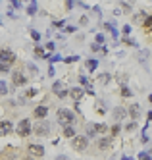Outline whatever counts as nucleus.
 I'll return each instance as SVG.
<instances>
[{
	"instance_id": "nucleus-41",
	"label": "nucleus",
	"mask_w": 152,
	"mask_h": 160,
	"mask_svg": "<svg viewBox=\"0 0 152 160\" xmlns=\"http://www.w3.org/2000/svg\"><path fill=\"white\" fill-rule=\"evenodd\" d=\"M120 6H123V8H121V10H123V12H125V14H127V12H131V6H129V4H127V2H121V4H120Z\"/></svg>"
},
{
	"instance_id": "nucleus-42",
	"label": "nucleus",
	"mask_w": 152,
	"mask_h": 160,
	"mask_svg": "<svg viewBox=\"0 0 152 160\" xmlns=\"http://www.w3.org/2000/svg\"><path fill=\"white\" fill-rule=\"evenodd\" d=\"M100 46H102V44H96V43H93V44H91V50H93V52H98V50H100Z\"/></svg>"
},
{
	"instance_id": "nucleus-31",
	"label": "nucleus",
	"mask_w": 152,
	"mask_h": 160,
	"mask_svg": "<svg viewBox=\"0 0 152 160\" xmlns=\"http://www.w3.org/2000/svg\"><path fill=\"white\" fill-rule=\"evenodd\" d=\"M0 72H2V73H8V72H10V66H8L6 62H0Z\"/></svg>"
},
{
	"instance_id": "nucleus-21",
	"label": "nucleus",
	"mask_w": 152,
	"mask_h": 160,
	"mask_svg": "<svg viewBox=\"0 0 152 160\" xmlns=\"http://www.w3.org/2000/svg\"><path fill=\"white\" fill-rule=\"evenodd\" d=\"M121 97H123V98H131V97H133V91H131L129 87H125V85H123V87H121Z\"/></svg>"
},
{
	"instance_id": "nucleus-24",
	"label": "nucleus",
	"mask_w": 152,
	"mask_h": 160,
	"mask_svg": "<svg viewBox=\"0 0 152 160\" xmlns=\"http://www.w3.org/2000/svg\"><path fill=\"white\" fill-rule=\"evenodd\" d=\"M31 39L35 41V43H39L40 39H43V37H40V33L39 31H35V29H31Z\"/></svg>"
},
{
	"instance_id": "nucleus-40",
	"label": "nucleus",
	"mask_w": 152,
	"mask_h": 160,
	"mask_svg": "<svg viewBox=\"0 0 152 160\" xmlns=\"http://www.w3.org/2000/svg\"><path fill=\"white\" fill-rule=\"evenodd\" d=\"M73 4H75V0H65V8H68V10H73Z\"/></svg>"
},
{
	"instance_id": "nucleus-14",
	"label": "nucleus",
	"mask_w": 152,
	"mask_h": 160,
	"mask_svg": "<svg viewBox=\"0 0 152 160\" xmlns=\"http://www.w3.org/2000/svg\"><path fill=\"white\" fill-rule=\"evenodd\" d=\"M62 135H64L65 139H71V137H75V135H77V131H75V128H73V125H64Z\"/></svg>"
},
{
	"instance_id": "nucleus-12",
	"label": "nucleus",
	"mask_w": 152,
	"mask_h": 160,
	"mask_svg": "<svg viewBox=\"0 0 152 160\" xmlns=\"http://www.w3.org/2000/svg\"><path fill=\"white\" fill-rule=\"evenodd\" d=\"M12 131H14V124H12L10 120L0 122V137H2V135H10Z\"/></svg>"
},
{
	"instance_id": "nucleus-11",
	"label": "nucleus",
	"mask_w": 152,
	"mask_h": 160,
	"mask_svg": "<svg viewBox=\"0 0 152 160\" xmlns=\"http://www.w3.org/2000/svg\"><path fill=\"white\" fill-rule=\"evenodd\" d=\"M127 116H131V120L137 122L139 118H141V106L139 104H131L129 108H127Z\"/></svg>"
},
{
	"instance_id": "nucleus-4",
	"label": "nucleus",
	"mask_w": 152,
	"mask_h": 160,
	"mask_svg": "<svg viewBox=\"0 0 152 160\" xmlns=\"http://www.w3.org/2000/svg\"><path fill=\"white\" fill-rule=\"evenodd\" d=\"M27 154L31 158H43L44 156V147L39 145V143H29L27 145Z\"/></svg>"
},
{
	"instance_id": "nucleus-37",
	"label": "nucleus",
	"mask_w": 152,
	"mask_h": 160,
	"mask_svg": "<svg viewBox=\"0 0 152 160\" xmlns=\"http://www.w3.org/2000/svg\"><path fill=\"white\" fill-rule=\"evenodd\" d=\"M131 29H133V27H131V25H123V29H121V33H123V35H131Z\"/></svg>"
},
{
	"instance_id": "nucleus-44",
	"label": "nucleus",
	"mask_w": 152,
	"mask_h": 160,
	"mask_svg": "<svg viewBox=\"0 0 152 160\" xmlns=\"http://www.w3.org/2000/svg\"><path fill=\"white\" fill-rule=\"evenodd\" d=\"M58 60H62V56H60V54H54V56L50 58V66L54 64V62H58Z\"/></svg>"
},
{
	"instance_id": "nucleus-18",
	"label": "nucleus",
	"mask_w": 152,
	"mask_h": 160,
	"mask_svg": "<svg viewBox=\"0 0 152 160\" xmlns=\"http://www.w3.org/2000/svg\"><path fill=\"white\" fill-rule=\"evenodd\" d=\"M85 66H87L89 72H94V69L98 68V62H96V60H87V62H85Z\"/></svg>"
},
{
	"instance_id": "nucleus-35",
	"label": "nucleus",
	"mask_w": 152,
	"mask_h": 160,
	"mask_svg": "<svg viewBox=\"0 0 152 160\" xmlns=\"http://www.w3.org/2000/svg\"><path fill=\"white\" fill-rule=\"evenodd\" d=\"M54 48H56V43H54V41H48L46 46H44V50H54Z\"/></svg>"
},
{
	"instance_id": "nucleus-20",
	"label": "nucleus",
	"mask_w": 152,
	"mask_h": 160,
	"mask_svg": "<svg viewBox=\"0 0 152 160\" xmlns=\"http://www.w3.org/2000/svg\"><path fill=\"white\" fill-rule=\"evenodd\" d=\"M62 87H64V81H54V83H52V93H60L62 91Z\"/></svg>"
},
{
	"instance_id": "nucleus-2",
	"label": "nucleus",
	"mask_w": 152,
	"mask_h": 160,
	"mask_svg": "<svg viewBox=\"0 0 152 160\" xmlns=\"http://www.w3.org/2000/svg\"><path fill=\"white\" fill-rule=\"evenodd\" d=\"M31 131L37 137H46V135H50V122L48 120H37V124L31 125Z\"/></svg>"
},
{
	"instance_id": "nucleus-30",
	"label": "nucleus",
	"mask_w": 152,
	"mask_h": 160,
	"mask_svg": "<svg viewBox=\"0 0 152 160\" xmlns=\"http://www.w3.org/2000/svg\"><path fill=\"white\" fill-rule=\"evenodd\" d=\"M123 43H125V44H129V46H137V43H135V41L133 39H129V37H123Z\"/></svg>"
},
{
	"instance_id": "nucleus-51",
	"label": "nucleus",
	"mask_w": 152,
	"mask_h": 160,
	"mask_svg": "<svg viewBox=\"0 0 152 160\" xmlns=\"http://www.w3.org/2000/svg\"><path fill=\"white\" fill-rule=\"evenodd\" d=\"M56 160H68V156H64V154H62V156H58Z\"/></svg>"
},
{
	"instance_id": "nucleus-5",
	"label": "nucleus",
	"mask_w": 152,
	"mask_h": 160,
	"mask_svg": "<svg viewBox=\"0 0 152 160\" xmlns=\"http://www.w3.org/2000/svg\"><path fill=\"white\" fill-rule=\"evenodd\" d=\"M15 133H18L19 137H29V135L33 133V131H31V120H27V118H25V120L19 122L18 128H15Z\"/></svg>"
},
{
	"instance_id": "nucleus-26",
	"label": "nucleus",
	"mask_w": 152,
	"mask_h": 160,
	"mask_svg": "<svg viewBox=\"0 0 152 160\" xmlns=\"http://www.w3.org/2000/svg\"><path fill=\"white\" fill-rule=\"evenodd\" d=\"M94 135H96V133H94L93 124H89V125H87V135H85V137H94Z\"/></svg>"
},
{
	"instance_id": "nucleus-38",
	"label": "nucleus",
	"mask_w": 152,
	"mask_h": 160,
	"mask_svg": "<svg viewBox=\"0 0 152 160\" xmlns=\"http://www.w3.org/2000/svg\"><path fill=\"white\" fill-rule=\"evenodd\" d=\"M104 29H106V31H112V29H116V23H110V21H106V23H104Z\"/></svg>"
},
{
	"instance_id": "nucleus-54",
	"label": "nucleus",
	"mask_w": 152,
	"mask_h": 160,
	"mask_svg": "<svg viewBox=\"0 0 152 160\" xmlns=\"http://www.w3.org/2000/svg\"><path fill=\"white\" fill-rule=\"evenodd\" d=\"M6 160H14V158H6Z\"/></svg>"
},
{
	"instance_id": "nucleus-1",
	"label": "nucleus",
	"mask_w": 152,
	"mask_h": 160,
	"mask_svg": "<svg viewBox=\"0 0 152 160\" xmlns=\"http://www.w3.org/2000/svg\"><path fill=\"white\" fill-rule=\"evenodd\" d=\"M56 120H58V124L64 128V125H73V122H75V114H73V110L69 108H60L58 114H56Z\"/></svg>"
},
{
	"instance_id": "nucleus-33",
	"label": "nucleus",
	"mask_w": 152,
	"mask_h": 160,
	"mask_svg": "<svg viewBox=\"0 0 152 160\" xmlns=\"http://www.w3.org/2000/svg\"><path fill=\"white\" fill-rule=\"evenodd\" d=\"M27 14H29V15H35L37 14V4H31V6L27 8Z\"/></svg>"
},
{
	"instance_id": "nucleus-45",
	"label": "nucleus",
	"mask_w": 152,
	"mask_h": 160,
	"mask_svg": "<svg viewBox=\"0 0 152 160\" xmlns=\"http://www.w3.org/2000/svg\"><path fill=\"white\" fill-rule=\"evenodd\" d=\"M12 2V8H21V2L19 0H10Z\"/></svg>"
},
{
	"instance_id": "nucleus-46",
	"label": "nucleus",
	"mask_w": 152,
	"mask_h": 160,
	"mask_svg": "<svg viewBox=\"0 0 152 160\" xmlns=\"http://www.w3.org/2000/svg\"><path fill=\"white\" fill-rule=\"evenodd\" d=\"M64 31H65V33H75V27H73V25H68V27H64Z\"/></svg>"
},
{
	"instance_id": "nucleus-7",
	"label": "nucleus",
	"mask_w": 152,
	"mask_h": 160,
	"mask_svg": "<svg viewBox=\"0 0 152 160\" xmlns=\"http://www.w3.org/2000/svg\"><path fill=\"white\" fill-rule=\"evenodd\" d=\"M12 83H14L15 87H23V85L27 83L25 73H23V72H19V69H18V72H14V73H12Z\"/></svg>"
},
{
	"instance_id": "nucleus-32",
	"label": "nucleus",
	"mask_w": 152,
	"mask_h": 160,
	"mask_svg": "<svg viewBox=\"0 0 152 160\" xmlns=\"http://www.w3.org/2000/svg\"><path fill=\"white\" fill-rule=\"evenodd\" d=\"M79 83L83 85V87H89V85H91V83H89V79H87L85 75H79Z\"/></svg>"
},
{
	"instance_id": "nucleus-27",
	"label": "nucleus",
	"mask_w": 152,
	"mask_h": 160,
	"mask_svg": "<svg viewBox=\"0 0 152 160\" xmlns=\"http://www.w3.org/2000/svg\"><path fill=\"white\" fill-rule=\"evenodd\" d=\"M145 18H146V14H145V12L137 14V15H135V23H142V19H145Z\"/></svg>"
},
{
	"instance_id": "nucleus-3",
	"label": "nucleus",
	"mask_w": 152,
	"mask_h": 160,
	"mask_svg": "<svg viewBox=\"0 0 152 160\" xmlns=\"http://www.w3.org/2000/svg\"><path fill=\"white\" fill-rule=\"evenodd\" d=\"M71 147L77 153L87 150L89 149V137H85V135H75V137H71Z\"/></svg>"
},
{
	"instance_id": "nucleus-39",
	"label": "nucleus",
	"mask_w": 152,
	"mask_h": 160,
	"mask_svg": "<svg viewBox=\"0 0 152 160\" xmlns=\"http://www.w3.org/2000/svg\"><path fill=\"white\" fill-rule=\"evenodd\" d=\"M37 93H39V91H37V89H33V87H31V89H27V95H25V97H29V98H31V97H35Z\"/></svg>"
},
{
	"instance_id": "nucleus-16",
	"label": "nucleus",
	"mask_w": 152,
	"mask_h": 160,
	"mask_svg": "<svg viewBox=\"0 0 152 160\" xmlns=\"http://www.w3.org/2000/svg\"><path fill=\"white\" fill-rule=\"evenodd\" d=\"M110 81H112V75H110V73H100V75H98V83L100 85H108Z\"/></svg>"
},
{
	"instance_id": "nucleus-13",
	"label": "nucleus",
	"mask_w": 152,
	"mask_h": 160,
	"mask_svg": "<svg viewBox=\"0 0 152 160\" xmlns=\"http://www.w3.org/2000/svg\"><path fill=\"white\" fill-rule=\"evenodd\" d=\"M112 143H114V139L112 137H100L98 139V150H108L110 147H112Z\"/></svg>"
},
{
	"instance_id": "nucleus-25",
	"label": "nucleus",
	"mask_w": 152,
	"mask_h": 160,
	"mask_svg": "<svg viewBox=\"0 0 152 160\" xmlns=\"http://www.w3.org/2000/svg\"><path fill=\"white\" fill-rule=\"evenodd\" d=\"M65 64H73V62H79V56H68V58H64Z\"/></svg>"
},
{
	"instance_id": "nucleus-22",
	"label": "nucleus",
	"mask_w": 152,
	"mask_h": 160,
	"mask_svg": "<svg viewBox=\"0 0 152 160\" xmlns=\"http://www.w3.org/2000/svg\"><path fill=\"white\" fill-rule=\"evenodd\" d=\"M6 95H8V85H6V81L0 79V97H6Z\"/></svg>"
},
{
	"instance_id": "nucleus-52",
	"label": "nucleus",
	"mask_w": 152,
	"mask_h": 160,
	"mask_svg": "<svg viewBox=\"0 0 152 160\" xmlns=\"http://www.w3.org/2000/svg\"><path fill=\"white\" fill-rule=\"evenodd\" d=\"M121 160H133V158H131V156H123Z\"/></svg>"
},
{
	"instance_id": "nucleus-29",
	"label": "nucleus",
	"mask_w": 152,
	"mask_h": 160,
	"mask_svg": "<svg viewBox=\"0 0 152 160\" xmlns=\"http://www.w3.org/2000/svg\"><path fill=\"white\" fill-rule=\"evenodd\" d=\"M94 43H96V44H104V35H102V33H98V35L94 37Z\"/></svg>"
},
{
	"instance_id": "nucleus-17",
	"label": "nucleus",
	"mask_w": 152,
	"mask_h": 160,
	"mask_svg": "<svg viewBox=\"0 0 152 160\" xmlns=\"http://www.w3.org/2000/svg\"><path fill=\"white\" fill-rule=\"evenodd\" d=\"M108 131H110V135H112V139H114V137H117V135L121 133V125H120V124H114Z\"/></svg>"
},
{
	"instance_id": "nucleus-50",
	"label": "nucleus",
	"mask_w": 152,
	"mask_h": 160,
	"mask_svg": "<svg viewBox=\"0 0 152 160\" xmlns=\"http://www.w3.org/2000/svg\"><path fill=\"white\" fill-rule=\"evenodd\" d=\"M110 33H112V37H114V39H117V37H120V33H117L116 29H112V31H110Z\"/></svg>"
},
{
	"instance_id": "nucleus-47",
	"label": "nucleus",
	"mask_w": 152,
	"mask_h": 160,
	"mask_svg": "<svg viewBox=\"0 0 152 160\" xmlns=\"http://www.w3.org/2000/svg\"><path fill=\"white\" fill-rule=\"evenodd\" d=\"M79 23H81V25H89V19H87V18H85V15H83V18L79 19Z\"/></svg>"
},
{
	"instance_id": "nucleus-53",
	"label": "nucleus",
	"mask_w": 152,
	"mask_h": 160,
	"mask_svg": "<svg viewBox=\"0 0 152 160\" xmlns=\"http://www.w3.org/2000/svg\"><path fill=\"white\" fill-rule=\"evenodd\" d=\"M19 2H27V0H19Z\"/></svg>"
},
{
	"instance_id": "nucleus-34",
	"label": "nucleus",
	"mask_w": 152,
	"mask_h": 160,
	"mask_svg": "<svg viewBox=\"0 0 152 160\" xmlns=\"http://www.w3.org/2000/svg\"><path fill=\"white\" fill-rule=\"evenodd\" d=\"M139 160H150V153H148V150H146V153L142 150V153L139 154Z\"/></svg>"
},
{
	"instance_id": "nucleus-15",
	"label": "nucleus",
	"mask_w": 152,
	"mask_h": 160,
	"mask_svg": "<svg viewBox=\"0 0 152 160\" xmlns=\"http://www.w3.org/2000/svg\"><path fill=\"white\" fill-rule=\"evenodd\" d=\"M93 128H94V133L96 135H104V133H108L110 125H106V124H93Z\"/></svg>"
},
{
	"instance_id": "nucleus-55",
	"label": "nucleus",
	"mask_w": 152,
	"mask_h": 160,
	"mask_svg": "<svg viewBox=\"0 0 152 160\" xmlns=\"http://www.w3.org/2000/svg\"><path fill=\"white\" fill-rule=\"evenodd\" d=\"M0 25H2V19H0Z\"/></svg>"
},
{
	"instance_id": "nucleus-36",
	"label": "nucleus",
	"mask_w": 152,
	"mask_h": 160,
	"mask_svg": "<svg viewBox=\"0 0 152 160\" xmlns=\"http://www.w3.org/2000/svg\"><path fill=\"white\" fill-rule=\"evenodd\" d=\"M52 25H54V27H58V29H64V21H62V19H56V21H52Z\"/></svg>"
},
{
	"instance_id": "nucleus-43",
	"label": "nucleus",
	"mask_w": 152,
	"mask_h": 160,
	"mask_svg": "<svg viewBox=\"0 0 152 160\" xmlns=\"http://www.w3.org/2000/svg\"><path fill=\"white\" fill-rule=\"evenodd\" d=\"M27 68H29V72H31V73H37V72H39V68H37L35 64H29Z\"/></svg>"
},
{
	"instance_id": "nucleus-19",
	"label": "nucleus",
	"mask_w": 152,
	"mask_h": 160,
	"mask_svg": "<svg viewBox=\"0 0 152 160\" xmlns=\"http://www.w3.org/2000/svg\"><path fill=\"white\" fill-rule=\"evenodd\" d=\"M33 54H35L37 58H44V54H46V50H44L43 46H35V50H33Z\"/></svg>"
},
{
	"instance_id": "nucleus-23",
	"label": "nucleus",
	"mask_w": 152,
	"mask_h": 160,
	"mask_svg": "<svg viewBox=\"0 0 152 160\" xmlns=\"http://www.w3.org/2000/svg\"><path fill=\"white\" fill-rule=\"evenodd\" d=\"M135 129H137V122H133V120H131L129 124L125 125V131H127V133H131V131H135Z\"/></svg>"
},
{
	"instance_id": "nucleus-48",
	"label": "nucleus",
	"mask_w": 152,
	"mask_h": 160,
	"mask_svg": "<svg viewBox=\"0 0 152 160\" xmlns=\"http://www.w3.org/2000/svg\"><path fill=\"white\" fill-rule=\"evenodd\" d=\"M54 73H56V69H54V66H50V68H48V75H54Z\"/></svg>"
},
{
	"instance_id": "nucleus-6",
	"label": "nucleus",
	"mask_w": 152,
	"mask_h": 160,
	"mask_svg": "<svg viewBox=\"0 0 152 160\" xmlns=\"http://www.w3.org/2000/svg\"><path fill=\"white\" fill-rule=\"evenodd\" d=\"M0 62H6L8 66H12L15 62V52L12 48H0Z\"/></svg>"
},
{
	"instance_id": "nucleus-28",
	"label": "nucleus",
	"mask_w": 152,
	"mask_h": 160,
	"mask_svg": "<svg viewBox=\"0 0 152 160\" xmlns=\"http://www.w3.org/2000/svg\"><path fill=\"white\" fill-rule=\"evenodd\" d=\"M56 97H58V98H60V100H64V98H68L69 95H68V91H65V89H62V91H60V93H56Z\"/></svg>"
},
{
	"instance_id": "nucleus-9",
	"label": "nucleus",
	"mask_w": 152,
	"mask_h": 160,
	"mask_svg": "<svg viewBox=\"0 0 152 160\" xmlns=\"http://www.w3.org/2000/svg\"><path fill=\"white\" fill-rule=\"evenodd\" d=\"M33 116H35V120H44V118L48 116V106H44V104L37 106V108L33 110Z\"/></svg>"
},
{
	"instance_id": "nucleus-10",
	"label": "nucleus",
	"mask_w": 152,
	"mask_h": 160,
	"mask_svg": "<svg viewBox=\"0 0 152 160\" xmlns=\"http://www.w3.org/2000/svg\"><path fill=\"white\" fill-rule=\"evenodd\" d=\"M68 95L71 97V98H73V100H75V102H79L81 98L85 97V91H83V87H71V89H69V91H68Z\"/></svg>"
},
{
	"instance_id": "nucleus-8",
	"label": "nucleus",
	"mask_w": 152,
	"mask_h": 160,
	"mask_svg": "<svg viewBox=\"0 0 152 160\" xmlns=\"http://www.w3.org/2000/svg\"><path fill=\"white\" fill-rule=\"evenodd\" d=\"M112 116H114V120H116V122L125 120V118H127V108H125V106H116V108L112 110Z\"/></svg>"
},
{
	"instance_id": "nucleus-49",
	"label": "nucleus",
	"mask_w": 152,
	"mask_h": 160,
	"mask_svg": "<svg viewBox=\"0 0 152 160\" xmlns=\"http://www.w3.org/2000/svg\"><path fill=\"white\" fill-rule=\"evenodd\" d=\"M100 52H102V54H108V46H104V44H102V46H100Z\"/></svg>"
}]
</instances>
